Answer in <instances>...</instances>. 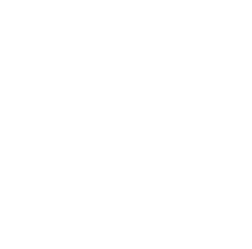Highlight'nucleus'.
Masks as SVG:
<instances>
[]
</instances>
